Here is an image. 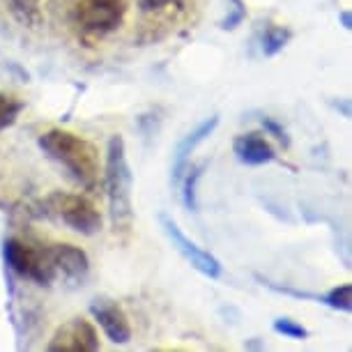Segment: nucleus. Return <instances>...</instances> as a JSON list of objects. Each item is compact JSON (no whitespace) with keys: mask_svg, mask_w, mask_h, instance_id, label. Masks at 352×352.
<instances>
[{"mask_svg":"<svg viewBox=\"0 0 352 352\" xmlns=\"http://www.w3.org/2000/svg\"><path fill=\"white\" fill-rule=\"evenodd\" d=\"M37 145L51 162H56L83 191H97L102 177V159L99 150L88 138L74 131L51 127L37 136Z\"/></svg>","mask_w":352,"mask_h":352,"instance_id":"obj_1","label":"nucleus"},{"mask_svg":"<svg viewBox=\"0 0 352 352\" xmlns=\"http://www.w3.org/2000/svg\"><path fill=\"white\" fill-rule=\"evenodd\" d=\"M102 175L113 228L116 232H127L134 223V173L127 159V145L120 134L109 138Z\"/></svg>","mask_w":352,"mask_h":352,"instance_id":"obj_2","label":"nucleus"},{"mask_svg":"<svg viewBox=\"0 0 352 352\" xmlns=\"http://www.w3.org/2000/svg\"><path fill=\"white\" fill-rule=\"evenodd\" d=\"M127 12V0H72L69 23L81 37L102 39L120 30Z\"/></svg>","mask_w":352,"mask_h":352,"instance_id":"obj_3","label":"nucleus"},{"mask_svg":"<svg viewBox=\"0 0 352 352\" xmlns=\"http://www.w3.org/2000/svg\"><path fill=\"white\" fill-rule=\"evenodd\" d=\"M5 263L16 276L32 281L35 285H51L58 278L56 265L51 258V247L32 244L19 237L5 240Z\"/></svg>","mask_w":352,"mask_h":352,"instance_id":"obj_4","label":"nucleus"},{"mask_svg":"<svg viewBox=\"0 0 352 352\" xmlns=\"http://www.w3.org/2000/svg\"><path fill=\"white\" fill-rule=\"evenodd\" d=\"M46 212L63 221L67 228L81 235H97L102 230V214L97 205L81 194H67V191H53L46 196Z\"/></svg>","mask_w":352,"mask_h":352,"instance_id":"obj_5","label":"nucleus"},{"mask_svg":"<svg viewBox=\"0 0 352 352\" xmlns=\"http://www.w3.org/2000/svg\"><path fill=\"white\" fill-rule=\"evenodd\" d=\"M159 223H162L166 237L170 240L173 249H175L196 272H201V274L208 278H219L223 274V267H221V263H219V258L214 254H210L208 249L198 247L194 240H189L180 226H177L175 219L162 212V214H159Z\"/></svg>","mask_w":352,"mask_h":352,"instance_id":"obj_6","label":"nucleus"},{"mask_svg":"<svg viewBox=\"0 0 352 352\" xmlns=\"http://www.w3.org/2000/svg\"><path fill=\"white\" fill-rule=\"evenodd\" d=\"M51 352H95L99 350V334L95 324L85 318H72L56 329L49 341Z\"/></svg>","mask_w":352,"mask_h":352,"instance_id":"obj_7","label":"nucleus"},{"mask_svg":"<svg viewBox=\"0 0 352 352\" xmlns=\"http://www.w3.org/2000/svg\"><path fill=\"white\" fill-rule=\"evenodd\" d=\"M90 311H92L95 320L99 322V327H102V331L111 343H118V345L129 343L131 324H129V318L122 311L120 304H116L111 300H95Z\"/></svg>","mask_w":352,"mask_h":352,"instance_id":"obj_8","label":"nucleus"},{"mask_svg":"<svg viewBox=\"0 0 352 352\" xmlns=\"http://www.w3.org/2000/svg\"><path fill=\"white\" fill-rule=\"evenodd\" d=\"M51 258L56 274L69 283H83L90 274V258L74 244H51Z\"/></svg>","mask_w":352,"mask_h":352,"instance_id":"obj_9","label":"nucleus"},{"mask_svg":"<svg viewBox=\"0 0 352 352\" xmlns=\"http://www.w3.org/2000/svg\"><path fill=\"white\" fill-rule=\"evenodd\" d=\"M219 127V118L212 116L208 120H203L194 131H189L187 136H182V141L175 145V152H173V166H170V182L177 184L182 177L184 168L189 166L191 155L196 152V148L201 145L205 138L214 134V129Z\"/></svg>","mask_w":352,"mask_h":352,"instance_id":"obj_10","label":"nucleus"},{"mask_svg":"<svg viewBox=\"0 0 352 352\" xmlns=\"http://www.w3.org/2000/svg\"><path fill=\"white\" fill-rule=\"evenodd\" d=\"M232 152L247 166H263L274 162V148L270 145V141L265 138L261 131H249V134H240L232 141Z\"/></svg>","mask_w":352,"mask_h":352,"instance_id":"obj_11","label":"nucleus"},{"mask_svg":"<svg viewBox=\"0 0 352 352\" xmlns=\"http://www.w3.org/2000/svg\"><path fill=\"white\" fill-rule=\"evenodd\" d=\"M12 16L25 28H39L42 25V0H5Z\"/></svg>","mask_w":352,"mask_h":352,"instance_id":"obj_12","label":"nucleus"},{"mask_svg":"<svg viewBox=\"0 0 352 352\" xmlns=\"http://www.w3.org/2000/svg\"><path fill=\"white\" fill-rule=\"evenodd\" d=\"M203 170H205V164H198V166H187L182 173V177H180V187H182V203H184V208L187 210H198V180L203 177Z\"/></svg>","mask_w":352,"mask_h":352,"instance_id":"obj_13","label":"nucleus"},{"mask_svg":"<svg viewBox=\"0 0 352 352\" xmlns=\"http://www.w3.org/2000/svg\"><path fill=\"white\" fill-rule=\"evenodd\" d=\"M290 30L283 28V25H267L263 30V37H261V46H263V53L267 58L276 56L285 49V44L290 42Z\"/></svg>","mask_w":352,"mask_h":352,"instance_id":"obj_14","label":"nucleus"},{"mask_svg":"<svg viewBox=\"0 0 352 352\" xmlns=\"http://www.w3.org/2000/svg\"><path fill=\"white\" fill-rule=\"evenodd\" d=\"M23 111V102L14 95H8V92H0V131H5L12 127L19 116Z\"/></svg>","mask_w":352,"mask_h":352,"instance_id":"obj_15","label":"nucleus"},{"mask_svg":"<svg viewBox=\"0 0 352 352\" xmlns=\"http://www.w3.org/2000/svg\"><path fill=\"white\" fill-rule=\"evenodd\" d=\"M143 14H166V12H184L187 0H138Z\"/></svg>","mask_w":352,"mask_h":352,"instance_id":"obj_16","label":"nucleus"},{"mask_svg":"<svg viewBox=\"0 0 352 352\" xmlns=\"http://www.w3.org/2000/svg\"><path fill=\"white\" fill-rule=\"evenodd\" d=\"M324 304L331 309H336V311H348L352 309V288H350V283H341V285H336V288H331L327 295L322 297Z\"/></svg>","mask_w":352,"mask_h":352,"instance_id":"obj_17","label":"nucleus"},{"mask_svg":"<svg viewBox=\"0 0 352 352\" xmlns=\"http://www.w3.org/2000/svg\"><path fill=\"white\" fill-rule=\"evenodd\" d=\"M274 331L276 334H283L285 338H292V341H307L309 338V329L297 320H290V318H278V320H274Z\"/></svg>","mask_w":352,"mask_h":352,"instance_id":"obj_18","label":"nucleus"},{"mask_svg":"<svg viewBox=\"0 0 352 352\" xmlns=\"http://www.w3.org/2000/svg\"><path fill=\"white\" fill-rule=\"evenodd\" d=\"M232 3H235V8H232V14L221 21V28H223V30L237 28V25H240V23L244 21V16H247V8H244L242 0H232Z\"/></svg>","mask_w":352,"mask_h":352,"instance_id":"obj_19","label":"nucleus"},{"mask_svg":"<svg viewBox=\"0 0 352 352\" xmlns=\"http://www.w3.org/2000/svg\"><path fill=\"white\" fill-rule=\"evenodd\" d=\"M263 124H265V129L272 131V134H274V136L278 138V141L288 145V136H285V131H283L281 127H278V124H276L274 120H272V118H265V122H263Z\"/></svg>","mask_w":352,"mask_h":352,"instance_id":"obj_20","label":"nucleus"},{"mask_svg":"<svg viewBox=\"0 0 352 352\" xmlns=\"http://www.w3.org/2000/svg\"><path fill=\"white\" fill-rule=\"evenodd\" d=\"M343 23H345V28H350V14H348V12L343 14Z\"/></svg>","mask_w":352,"mask_h":352,"instance_id":"obj_21","label":"nucleus"}]
</instances>
